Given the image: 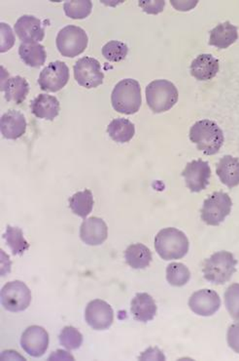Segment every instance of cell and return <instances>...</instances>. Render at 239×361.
I'll list each match as a JSON object with an SVG mask.
<instances>
[{
  "instance_id": "obj_1",
  "label": "cell",
  "mask_w": 239,
  "mask_h": 361,
  "mask_svg": "<svg viewBox=\"0 0 239 361\" xmlns=\"http://www.w3.org/2000/svg\"><path fill=\"white\" fill-rule=\"evenodd\" d=\"M189 137L190 141L197 145L198 151L207 156L217 154L225 142L222 129L209 119L195 122L190 127Z\"/></svg>"
},
{
  "instance_id": "obj_2",
  "label": "cell",
  "mask_w": 239,
  "mask_h": 361,
  "mask_svg": "<svg viewBox=\"0 0 239 361\" xmlns=\"http://www.w3.org/2000/svg\"><path fill=\"white\" fill-rule=\"evenodd\" d=\"M190 243L183 231L175 228L160 231L155 238V249L165 261L179 260L189 251Z\"/></svg>"
},
{
  "instance_id": "obj_3",
  "label": "cell",
  "mask_w": 239,
  "mask_h": 361,
  "mask_svg": "<svg viewBox=\"0 0 239 361\" xmlns=\"http://www.w3.org/2000/svg\"><path fill=\"white\" fill-rule=\"evenodd\" d=\"M111 103L119 114H134L141 109V87L138 81L126 78L117 83L112 91Z\"/></svg>"
},
{
  "instance_id": "obj_4",
  "label": "cell",
  "mask_w": 239,
  "mask_h": 361,
  "mask_svg": "<svg viewBox=\"0 0 239 361\" xmlns=\"http://www.w3.org/2000/svg\"><path fill=\"white\" fill-rule=\"evenodd\" d=\"M238 260L228 251H219L212 254L203 263V276L207 281L222 286L230 281L235 274Z\"/></svg>"
},
{
  "instance_id": "obj_5",
  "label": "cell",
  "mask_w": 239,
  "mask_h": 361,
  "mask_svg": "<svg viewBox=\"0 0 239 361\" xmlns=\"http://www.w3.org/2000/svg\"><path fill=\"white\" fill-rule=\"evenodd\" d=\"M179 94L174 83L169 80L152 81L146 87V100L154 113L161 114L174 108Z\"/></svg>"
},
{
  "instance_id": "obj_6",
  "label": "cell",
  "mask_w": 239,
  "mask_h": 361,
  "mask_svg": "<svg viewBox=\"0 0 239 361\" xmlns=\"http://www.w3.org/2000/svg\"><path fill=\"white\" fill-rule=\"evenodd\" d=\"M88 35L82 27L70 25L58 32L56 44L63 57L75 58L82 54L88 47Z\"/></svg>"
},
{
  "instance_id": "obj_7",
  "label": "cell",
  "mask_w": 239,
  "mask_h": 361,
  "mask_svg": "<svg viewBox=\"0 0 239 361\" xmlns=\"http://www.w3.org/2000/svg\"><path fill=\"white\" fill-rule=\"evenodd\" d=\"M231 202L228 193L218 192L211 195L203 202L202 220L209 226H219L230 215Z\"/></svg>"
},
{
  "instance_id": "obj_8",
  "label": "cell",
  "mask_w": 239,
  "mask_h": 361,
  "mask_svg": "<svg viewBox=\"0 0 239 361\" xmlns=\"http://www.w3.org/2000/svg\"><path fill=\"white\" fill-rule=\"evenodd\" d=\"M32 302L29 287L21 281H10L1 289V304L11 312H24Z\"/></svg>"
},
{
  "instance_id": "obj_9",
  "label": "cell",
  "mask_w": 239,
  "mask_h": 361,
  "mask_svg": "<svg viewBox=\"0 0 239 361\" xmlns=\"http://www.w3.org/2000/svg\"><path fill=\"white\" fill-rule=\"evenodd\" d=\"M70 80V68L65 62L55 61L43 68L38 78V85L43 91L58 92Z\"/></svg>"
},
{
  "instance_id": "obj_10",
  "label": "cell",
  "mask_w": 239,
  "mask_h": 361,
  "mask_svg": "<svg viewBox=\"0 0 239 361\" xmlns=\"http://www.w3.org/2000/svg\"><path fill=\"white\" fill-rule=\"evenodd\" d=\"M73 70L79 85L91 89L103 85L104 75L101 71V63L95 58H81L76 62Z\"/></svg>"
},
{
  "instance_id": "obj_11",
  "label": "cell",
  "mask_w": 239,
  "mask_h": 361,
  "mask_svg": "<svg viewBox=\"0 0 239 361\" xmlns=\"http://www.w3.org/2000/svg\"><path fill=\"white\" fill-rule=\"evenodd\" d=\"M186 185L192 192H200L209 184L211 169L208 162L202 159L193 160L183 170Z\"/></svg>"
},
{
  "instance_id": "obj_12",
  "label": "cell",
  "mask_w": 239,
  "mask_h": 361,
  "mask_svg": "<svg viewBox=\"0 0 239 361\" xmlns=\"http://www.w3.org/2000/svg\"><path fill=\"white\" fill-rule=\"evenodd\" d=\"M85 319L93 330L108 329L114 322V312L110 305L103 300H93L89 302L85 311Z\"/></svg>"
},
{
  "instance_id": "obj_13",
  "label": "cell",
  "mask_w": 239,
  "mask_h": 361,
  "mask_svg": "<svg viewBox=\"0 0 239 361\" xmlns=\"http://www.w3.org/2000/svg\"><path fill=\"white\" fill-rule=\"evenodd\" d=\"M21 345L30 357H41L49 347V334L44 328L32 325L22 333Z\"/></svg>"
},
{
  "instance_id": "obj_14",
  "label": "cell",
  "mask_w": 239,
  "mask_h": 361,
  "mask_svg": "<svg viewBox=\"0 0 239 361\" xmlns=\"http://www.w3.org/2000/svg\"><path fill=\"white\" fill-rule=\"evenodd\" d=\"M189 307L190 311L200 317H211L220 309V296L214 290H198L190 296Z\"/></svg>"
},
{
  "instance_id": "obj_15",
  "label": "cell",
  "mask_w": 239,
  "mask_h": 361,
  "mask_svg": "<svg viewBox=\"0 0 239 361\" xmlns=\"http://www.w3.org/2000/svg\"><path fill=\"white\" fill-rule=\"evenodd\" d=\"M15 32L24 43H38L45 37L41 21L32 15H22L17 20Z\"/></svg>"
},
{
  "instance_id": "obj_16",
  "label": "cell",
  "mask_w": 239,
  "mask_h": 361,
  "mask_svg": "<svg viewBox=\"0 0 239 361\" xmlns=\"http://www.w3.org/2000/svg\"><path fill=\"white\" fill-rule=\"evenodd\" d=\"M108 228L103 219H85L80 228V238L87 245H101L108 240Z\"/></svg>"
},
{
  "instance_id": "obj_17",
  "label": "cell",
  "mask_w": 239,
  "mask_h": 361,
  "mask_svg": "<svg viewBox=\"0 0 239 361\" xmlns=\"http://www.w3.org/2000/svg\"><path fill=\"white\" fill-rule=\"evenodd\" d=\"M27 126L24 114L12 109L5 113L0 119L1 133L4 138L8 140L21 138L27 130Z\"/></svg>"
},
{
  "instance_id": "obj_18",
  "label": "cell",
  "mask_w": 239,
  "mask_h": 361,
  "mask_svg": "<svg viewBox=\"0 0 239 361\" xmlns=\"http://www.w3.org/2000/svg\"><path fill=\"white\" fill-rule=\"evenodd\" d=\"M60 102L58 99L48 94H39L30 105L32 113L37 118L47 121H54L60 114Z\"/></svg>"
},
{
  "instance_id": "obj_19",
  "label": "cell",
  "mask_w": 239,
  "mask_h": 361,
  "mask_svg": "<svg viewBox=\"0 0 239 361\" xmlns=\"http://www.w3.org/2000/svg\"><path fill=\"white\" fill-rule=\"evenodd\" d=\"M131 312L134 319L146 324L154 319L157 314V305L149 294L138 293L132 299Z\"/></svg>"
},
{
  "instance_id": "obj_20",
  "label": "cell",
  "mask_w": 239,
  "mask_h": 361,
  "mask_svg": "<svg viewBox=\"0 0 239 361\" xmlns=\"http://www.w3.org/2000/svg\"><path fill=\"white\" fill-rule=\"evenodd\" d=\"M218 72L219 61L211 54L198 56L190 63V75L200 81L212 80Z\"/></svg>"
},
{
  "instance_id": "obj_21",
  "label": "cell",
  "mask_w": 239,
  "mask_h": 361,
  "mask_svg": "<svg viewBox=\"0 0 239 361\" xmlns=\"http://www.w3.org/2000/svg\"><path fill=\"white\" fill-rule=\"evenodd\" d=\"M1 90L4 91L7 102H14L17 105H20L29 95L30 85L20 75L8 78L6 80L2 78Z\"/></svg>"
},
{
  "instance_id": "obj_22",
  "label": "cell",
  "mask_w": 239,
  "mask_h": 361,
  "mask_svg": "<svg viewBox=\"0 0 239 361\" xmlns=\"http://www.w3.org/2000/svg\"><path fill=\"white\" fill-rule=\"evenodd\" d=\"M238 39V27L227 21L217 25V27L211 30L209 44L219 48V49H227Z\"/></svg>"
},
{
  "instance_id": "obj_23",
  "label": "cell",
  "mask_w": 239,
  "mask_h": 361,
  "mask_svg": "<svg viewBox=\"0 0 239 361\" xmlns=\"http://www.w3.org/2000/svg\"><path fill=\"white\" fill-rule=\"evenodd\" d=\"M219 179L228 189L239 185V159L231 156H225L218 162L216 169Z\"/></svg>"
},
{
  "instance_id": "obj_24",
  "label": "cell",
  "mask_w": 239,
  "mask_h": 361,
  "mask_svg": "<svg viewBox=\"0 0 239 361\" xmlns=\"http://www.w3.org/2000/svg\"><path fill=\"white\" fill-rule=\"evenodd\" d=\"M124 259L131 268L143 269L150 266L153 257L151 251L144 244L134 243L124 251Z\"/></svg>"
},
{
  "instance_id": "obj_25",
  "label": "cell",
  "mask_w": 239,
  "mask_h": 361,
  "mask_svg": "<svg viewBox=\"0 0 239 361\" xmlns=\"http://www.w3.org/2000/svg\"><path fill=\"white\" fill-rule=\"evenodd\" d=\"M19 55L22 62L32 68L42 67L47 59L45 48L39 43H21Z\"/></svg>"
},
{
  "instance_id": "obj_26",
  "label": "cell",
  "mask_w": 239,
  "mask_h": 361,
  "mask_svg": "<svg viewBox=\"0 0 239 361\" xmlns=\"http://www.w3.org/2000/svg\"><path fill=\"white\" fill-rule=\"evenodd\" d=\"M108 133L117 143H128L136 134V127L126 118H115L109 123Z\"/></svg>"
},
{
  "instance_id": "obj_27",
  "label": "cell",
  "mask_w": 239,
  "mask_h": 361,
  "mask_svg": "<svg viewBox=\"0 0 239 361\" xmlns=\"http://www.w3.org/2000/svg\"><path fill=\"white\" fill-rule=\"evenodd\" d=\"M70 207L72 212L85 220L93 207V197L90 190L75 193L70 198Z\"/></svg>"
},
{
  "instance_id": "obj_28",
  "label": "cell",
  "mask_w": 239,
  "mask_h": 361,
  "mask_svg": "<svg viewBox=\"0 0 239 361\" xmlns=\"http://www.w3.org/2000/svg\"><path fill=\"white\" fill-rule=\"evenodd\" d=\"M4 238L11 249L13 255H22L30 248V244L25 240L22 231L20 228L8 226Z\"/></svg>"
},
{
  "instance_id": "obj_29",
  "label": "cell",
  "mask_w": 239,
  "mask_h": 361,
  "mask_svg": "<svg viewBox=\"0 0 239 361\" xmlns=\"http://www.w3.org/2000/svg\"><path fill=\"white\" fill-rule=\"evenodd\" d=\"M190 279L189 269L181 263H172L167 268V279L170 286L181 287L186 286Z\"/></svg>"
},
{
  "instance_id": "obj_30",
  "label": "cell",
  "mask_w": 239,
  "mask_h": 361,
  "mask_svg": "<svg viewBox=\"0 0 239 361\" xmlns=\"http://www.w3.org/2000/svg\"><path fill=\"white\" fill-rule=\"evenodd\" d=\"M63 10L66 16L71 19L81 20L86 19L90 16L91 10H93V4L90 0H72V1H66L63 4Z\"/></svg>"
},
{
  "instance_id": "obj_31",
  "label": "cell",
  "mask_w": 239,
  "mask_h": 361,
  "mask_svg": "<svg viewBox=\"0 0 239 361\" xmlns=\"http://www.w3.org/2000/svg\"><path fill=\"white\" fill-rule=\"evenodd\" d=\"M129 48L124 42L118 40H111L103 47V55L110 62H119L126 59Z\"/></svg>"
},
{
  "instance_id": "obj_32",
  "label": "cell",
  "mask_w": 239,
  "mask_h": 361,
  "mask_svg": "<svg viewBox=\"0 0 239 361\" xmlns=\"http://www.w3.org/2000/svg\"><path fill=\"white\" fill-rule=\"evenodd\" d=\"M58 340H60V345L68 350H77L83 344L82 334L73 326L63 328Z\"/></svg>"
},
{
  "instance_id": "obj_33",
  "label": "cell",
  "mask_w": 239,
  "mask_h": 361,
  "mask_svg": "<svg viewBox=\"0 0 239 361\" xmlns=\"http://www.w3.org/2000/svg\"><path fill=\"white\" fill-rule=\"evenodd\" d=\"M225 306L231 317L239 320V283L231 284L226 290Z\"/></svg>"
},
{
  "instance_id": "obj_34",
  "label": "cell",
  "mask_w": 239,
  "mask_h": 361,
  "mask_svg": "<svg viewBox=\"0 0 239 361\" xmlns=\"http://www.w3.org/2000/svg\"><path fill=\"white\" fill-rule=\"evenodd\" d=\"M0 29H1V44H0V51L4 53L11 49L15 43V37L10 25L5 24V23L0 24Z\"/></svg>"
},
{
  "instance_id": "obj_35",
  "label": "cell",
  "mask_w": 239,
  "mask_h": 361,
  "mask_svg": "<svg viewBox=\"0 0 239 361\" xmlns=\"http://www.w3.org/2000/svg\"><path fill=\"white\" fill-rule=\"evenodd\" d=\"M228 344L233 352L239 353V322L231 325L228 330Z\"/></svg>"
},
{
  "instance_id": "obj_36",
  "label": "cell",
  "mask_w": 239,
  "mask_h": 361,
  "mask_svg": "<svg viewBox=\"0 0 239 361\" xmlns=\"http://www.w3.org/2000/svg\"><path fill=\"white\" fill-rule=\"evenodd\" d=\"M164 1H141L138 5L148 14H157L164 10Z\"/></svg>"
},
{
  "instance_id": "obj_37",
  "label": "cell",
  "mask_w": 239,
  "mask_h": 361,
  "mask_svg": "<svg viewBox=\"0 0 239 361\" xmlns=\"http://www.w3.org/2000/svg\"><path fill=\"white\" fill-rule=\"evenodd\" d=\"M75 360V357L72 355H70L65 352V350H57L55 353H53L52 355L49 357V360Z\"/></svg>"
},
{
  "instance_id": "obj_38",
  "label": "cell",
  "mask_w": 239,
  "mask_h": 361,
  "mask_svg": "<svg viewBox=\"0 0 239 361\" xmlns=\"http://www.w3.org/2000/svg\"><path fill=\"white\" fill-rule=\"evenodd\" d=\"M172 4L177 10H181V11H188V10L195 7L198 2H186V4L185 2H178V4H176V2L172 1Z\"/></svg>"
}]
</instances>
